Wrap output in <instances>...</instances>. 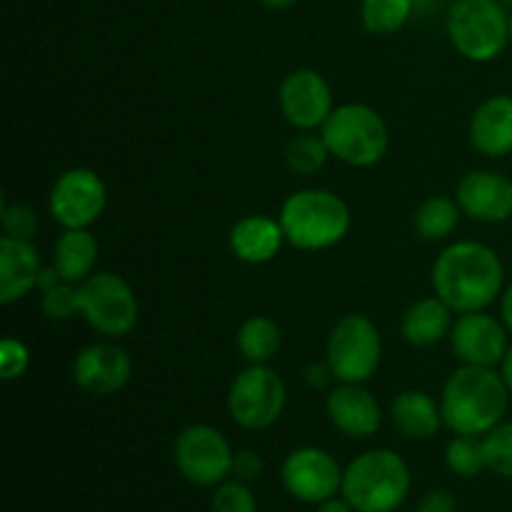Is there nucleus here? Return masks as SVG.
I'll list each match as a JSON object with an SVG mask.
<instances>
[{
	"mask_svg": "<svg viewBox=\"0 0 512 512\" xmlns=\"http://www.w3.org/2000/svg\"><path fill=\"white\" fill-rule=\"evenodd\" d=\"M510 390L503 373L480 365H460L443 385L440 410L445 428L453 435L483 438L505 420Z\"/></svg>",
	"mask_w": 512,
	"mask_h": 512,
	"instance_id": "nucleus-2",
	"label": "nucleus"
},
{
	"mask_svg": "<svg viewBox=\"0 0 512 512\" xmlns=\"http://www.w3.org/2000/svg\"><path fill=\"white\" fill-rule=\"evenodd\" d=\"M413 3H415V10H428L435 0H413Z\"/></svg>",
	"mask_w": 512,
	"mask_h": 512,
	"instance_id": "nucleus-42",
	"label": "nucleus"
},
{
	"mask_svg": "<svg viewBox=\"0 0 512 512\" xmlns=\"http://www.w3.org/2000/svg\"><path fill=\"white\" fill-rule=\"evenodd\" d=\"M235 345L248 365H268L283 348V328L270 315H250L240 323Z\"/></svg>",
	"mask_w": 512,
	"mask_h": 512,
	"instance_id": "nucleus-24",
	"label": "nucleus"
},
{
	"mask_svg": "<svg viewBox=\"0 0 512 512\" xmlns=\"http://www.w3.org/2000/svg\"><path fill=\"white\" fill-rule=\"evenodd\" d=\"M500 373H503L505 385H508V390H510V395H512V343H510L508 353H505L503 363H500Z\"/></svg>",
	"mask_w": 512,
	"mask_h": 512,
	"instance_id": "nucleus-40",
	"label": "nucleus"
},
{
	"mask_svg": "<svg viewBox=\"0 0 512 512\" xmlns=\"http://www.w3.org/2000/svg\"><path fill=\"white\" fill-rule=\"evenodd\" d=\"M413 13V0H360V23L373 35L398 33Z\"/></svg>",
	"mask_w": 512,
	"mask_h": 512,
	"instance_id": "nucleus-27",
	"label": "nucleus"
},
{
	"mask_svg": "<svg viewBox=\"0 0 512 512\" xmlns=\"http://www.w3.org/2000/svg\"><path fill=\"white\" fill-rule=\"evenodd\" d=\"M460 215L463 210H460L458 200L448 198V195H430L415 208L413 230L425 243H440L458 230Z\"/></svg>",
	"mask_w": 512,
	"mask_h": 512,
	"instance_id": "nucleus-25",
	"label": "nucleus"
},
{
	"mask_svg": "<svg viewBox=\"0 0 512 512\" xmlns=\"http://www.w3.org/2000/svg\"><path fill=\"white\" fill-rule=\"evenodd\" d=\"M43 263L38 248L30 240L3 235L0 240V303L13 305L23 300L30 290L38 288Z\"/></svg>",
	"mask_w": 512,
	"mask_h": 512,
	"instance_id": "nucleus-20",
	"label": "nucleus"
},
{
	"mask_svg": "<svg viewBox=\"0 0 512 512\" xmlns=\"http://www.w3.org/2000/svg\"><path fill=\"white\" fill-rule=\"evenodd\" d=\"M410 485L413 475L403 455L375 448L345 465L340 495L358 512H395L408 500Z\"/></svg>",
	"mask_w": 512,
	"mask_h": 512,
	"instance_id": "nucleus-4",
	"label": "nucleus"
},
{
	"mask_svg": "<svg viewBox=\"0 0 512 512\" xmlns=\"http://www.w3.org/2000/svg\"><path fill=\"white\" fill-rule=\"evenodd\" d=\"M445 465L453 475L463 480L478 478L480 473L488 470L483 453V438H473V435H455L445 448Z\"/></svg>",
	"mask_w": 512,
	"mask_h": 512,
	"instance_id": "nucleus-28",
	"label": "nucleus"
},
{
	"mask_svg": "<svg viewBox=\"0 0 512 512\" xmlns=\"http://www.w3.org/2000/svg\"><path fill=\"white\" fill-rule=\"evenodd\" d=\"M455 323V310L445 305L438 295H428L410 305L400 320V335L413 348H433L440 340L450 338Z\"/></svg>",
	"mask_w": 512,
	"mask_h": 512,
	"instance_id": "nucleus-21",
	"label": "nucleus"
},
{
	"mask_svg": "<svg viewBox=\"0 0 512 512\" xmlns=\"http://www.w3.org/2000/svg\"><path fill=\"white\" fill-rule=\"evenodd\" d=\"M395 430L408 440H433L445 428L440 403L425 390H405L390 405Z\"/></svg>",
	"mask_w": 512,
	"mask_h": 512,
	"instance_id": "nucleus-22",
	"label": "nucleus"
},
{
	"mask_svg": "<svg viewBox=\"0 0 512 512\" xmlns=\"http://www.w3.org/2000/svg\"><path fill=\"white\" fill-rule=\"evenodd\" d=\"M30 365V350L23 340L5 335L0 343V375L3 380H18L23 378L25 370Z\"/></svg>",
	"mask_w": 512,
	"mask_h": 512,
	"instance_id": "nucleus-33",
	"label": "nucleus"
},
{
	"mask_svg": "<svg viewBox=\"0 0 512 512\" xmlns=\"http://www.w3.org/2000/svg\"><path fill=\"white\" fill-rule=\"evenodd\" d=\"M330 155L350 168H373L388 155L390 130L383 115L365 103H345L320 128Z\"/></svg>",
	"mask_w": 512,
	"mask_h": 512,
	"instance_id": "nucleus-5",
	"label": "nucleus"
},
{
	"mask_svg": "<svg viewBox=\"0 0 512 512\" xmlns=\"http://www.w3.org/2000/svg\"><path fill=\"white\" fill-rule=\"evenodd\" d=\"M40 310H43L45 318L58 320H73L75 315H80V285L78 283H58L55 288L45 290L43 298H40Z\"/></svg>",
	"mask_w": 512,
	"mask_h": 512,
	"instance_id": "nucleus-31",
	"label": "nucleus"
},
{
	"mask_svg": "<svg viewBox=\"0 0 512 512\" xmlns=\"http://www.w3.org/2000/svg\"><path fill=\"white\" fill-rule=\"evenodd\" d=\"M288 245L318 253L348 238L353 215L348 203L328 188H300L285 198L278 215Z\"/></svg>",
	"mask_w": 512,
	"mask_h": 512,
	"instance_id": "nucleus-3",
	"label": "nucleus"
},
{
	"mask_svg": "<svg viewBox=\"0 0 512 512\" xmlns=\"http://www.w3.org/2000/svg\"><path fill=\"white\" fill-rule=\"evenodd\" d=\"M288 390L270 365H248L235 375L228 390V413L235 425L250 433L268 430L283 418Z\"/></svg>",
	"mask_w": 512,
	"mask_h": 512,
	"instance_id": "nucleus-9",
	"label": "nucleus"
},
{
	"mask_svg": "<svg viewBox=\"0 0 512 512\" xmlns=\"http://www.w3.org/2000/svg\"><path fill=\"white\" fill-rule=\"evenodd\" d=\"M500 318H503V323L508 325V330L512 333V283L500 295Z\"/></svg>",
	"mask_w": 512,
	"mask_h": 512,
	"instance_id": "nucleus-38",
	"label": "nucleus"
},
{
	"mask_svg": "<svg viewBox=\"0 0 512 512\" xmlns=\"http://www.w3.org/2000/svg\"><path fill=\"white\" fill-rule=\"evenodd\" d=\"M278 105L295 130H320L335 110L333 88L315 68H295L280 83Z\"/></svg>",
	"mask_w": 512,
	"mask_h": 512,
	"instance_id": "nucleus-13",
	"label": "nucleus"
},
{
	"mask_svg": "<svg viewBox=\"0 0 512 512\" xmlns=\"http://www.w3.org/2000/svg\"><path fill=\"white\" fill-rule=\"evenodd\" d=\"M330 378H333V373H330L328 363H313L308 365V370H305V383L315 390L325 388V385L330 383Z\"/></svg>",
	"mask_w": 512,
	"mask_h": 512,
	"instance_id": "nucleus-36",
	"label": "nucleus"
},
{
	"mask_svg": "<svg viewBox=\"0 0 512 512\" xmlns=\"http://www.w3.org/2000/svg\"><path fill=\"white\" fill-rule=\"evenodd\" d=\"M508 333L503 318H495L485 310L460 313L450 330V350L463 365L498 368L510 348Z\"/></svg>",
	"mask_w": 512,
	"mask_h": 512,
	"instance_id": "nucleus-14",
	"label": "nucleus"
},
{
	"mask_svg": "<svg viewBox=\"0 0 512 512\" xmlns=\"http://www.w3.org/2000/svg\"><path fill=\"white\" fill-rule=\"evenodd\" d=\"M108 205V188L90 168H70L58 175L50 188L48 210L63 230L90 228Z\"/></svg>",
	"mask_w": 512,
	"mask_h": 512,
	"instance_id": "nucleus-11",
	"label": "nucleus"
},
{
	"mask_svg": "<svg viewBox=\"0 0 512 512\" xmlns=\"http://www.w3.org/2000/svg\"><path fill=\"white\" fill-rule=\"evenodd\" d=\"M430 283L455 315L488 310L505 290V265L490 245L458 240L435 258Z\"/></svg>",
	"mask_w": 512,
	"mask_h": 512,
	"instance_id": "nucleus-1",
	"label": "nucleus"
},
{
	"mask_svg": "<svg viewBox=\"0 0 512 512\" xmlns=\"http://www.w3.org/2000/svg\"><path fill=\"white\" fill-rule=\"evenodd\" d=\"M463 215L475 223H508L512 218V180L498 170H470L455 188Z\"/></svg>",
	"mask_w": 512,
	"mask_h": 512,
	"instance_id": "nucleus-16",
	"label": "nucleus"
},
{
	"mask_svg": "<svg viewBox=\"0 0 512 512\" xmlns=\"http://www.w3.org/2000/svg\"><path fill=\"white\" fill-rule=\"evenodd\" d=\"M325 410L333 428L353 440L373 438L383 425V408L365 383H338L325 400Z\"/></svg>",
	"mask_w": 512,
	"mask_h": 512,
	"instance_id": "nucleus-17",
	"label": "nucleus"
},
{
	"mask_svg": "<svg viewBox=\"0 0 512 512\" xmlns=\"http://www.w3.org/2000/svg\"><path fill=\"white\" fill-rule=\"evenodd\" d=\"M58 283H63V278L58 275V270L53 268V265H48V268H43V273H40V280H38V290L40 293H45V290L55 288Z\"/></svg>",
	"mask_w": 512,
	"mask_h": 512,
	"instance_id": "nucleus-39",
	"label": "nucleus"
},
{
	"mask_svg": "<svg viewBox=\"0 0 512 512\" xmlns=\"http://www.w3.org/2000/svg\"><path fill=\"white\" fill-rule=\"evenodd\" d=\"M133 378V358L115 340L85 345L73 360V380L83 393L108 398L120 393Z\"/></svg>",
	"mask_w": 512,
	"mask_h": 512,
	"instance_id": "nucleus-15",
	"label": "nucleus"
},
{
	"mask_svg": "<svg viewBox=\"0 0 512 512\" xmlns=\"http://www.w3.org/2000/svg\"><path fill=\"white\" fill-rule=\"evenodd\" d=\"M383 360V338L368 315L350 313L333 325L325 345V363L338 383H368Z\"/></svg>",
	"mask_w": 512,
	"mask_h": 512,
	"instance_id": "nucleus-7",
	"label": "nucleus"
},
{
	"mask_svg": "<svg viewBox=\"0 0 512 512\" xmlns=\"http://www.w3.org/2000/svg\"><path fill=\"white\" fill-rule=\"evenodd\" d=\"M210 512H258V498H255L250 483L228 478L218 488H213Z\"/></svg>",
	"mask_w": 512,
	"mask_h": 512,
	"instance_id": "nucleus-30",
	"label": "nucleus"
},
{
	"mask_svg": "<svg viewBox=\"0 0 512 512\" xmlns=\"http://www.w3.org/2000/svg\"><path fill=\"white\" fill-rule=\"evenodd\" d=\"M263 468V458H260V453H255L253 448L235 450L233 478L243 480V483H255V480L263 475Z\"/></svg>",
	"mask_w": 512,
	"mask_h": 512,
	"instance_id": "nucleus-34",
	"label": "nucleus"
},
{
	"mask_svg": "<svg viewBox=\"0 0 512 512\" xmlns=\"http://www.w3.org/2000/svg\"><path fill=\"white\" fill-rule=\"evenodd\" d=\"M510 38H512V15H510Z\"/></svg>",
	"mask_w": 512,
	"mask_h": 512,
	"instance_id": "nucleus-43",
	"label": "nucleus"
},
{
	"mask_svg": "<svg viewBox=\"0 0 512 512\" xmlns=\"http://www.w3.org/2000/svg\"><path fill=\"white\" fill-rule=\"evenodd\" d=\"M483 453L490 473L512 480V420H503L483 435Z\"/></svg>",
	"mask_w": 512,
	"mask_h": 512,
	"instance_id": "nucleus-29",
	"label": "nucleus"
},
{
	"mask_svg": "<svg viewBox=\"0 0 512 512\" xmlns=\"http://www.w3.org/2000/svg\"><path fill=\"white\" fill-rule=\"evenodd\" d=\"M415 512H458V500L450 490H430L420 500Z\"/></svg>",
	"mask_w": 512,
	"mask_h": 512,
	"instance_id": "nucleus-35",
	"label": "nucleus"
},
{
	"mask_svg": "<svg viewBox=\"0 0 512 512\" xmlns=\"http://www.w3.org/2000/svg\"><path fill=\"white\" fill-rule=\"evenodd\" d=\"M448 38L463 58L493 63L510 43V15L498 0H455L448 13Z\"/></svg>",
	"mask_w": 512,
	"mask_h": 512,
	"instance_id": "nucleus-6",
	"label": "nucleus"
},
{
	"mask_svg": "<svg viewBox=\"0 0 512 512\" xmlns=\"http://www.w3.org/2000/svg\"><path fill=\"white\" fill-rule=\"evenodd\" d=\"M98 240L88 228L63 230L53 245V268L65 283H85L98 265Z\"/></svg>",
	"mask_w": 512,
	"mask_h": 512,
	"instance_id": "nucleus-23",
	"label": "nucleus"
},
{
	"mask_svg": "<svg viewBox=\"0 0 512 512\" xmlns=\"http://www.w3.org/2000/svg\"><path fill=\"white\" fill-rule=\"evenodd\" d=\"M343 470L338 460L323 448L303 445L288 453L280 465V483L285 493L298 503L320 505L330 498H338L343 488Z\"/></svg>",
	"mask_w": 512,
	"mask_h": 512,
	"instance_id": "nucleus-12",
	"label": "nucleus"
},
{
	"mask_svg": "<svg viewBox=\"0 0 512 512\" xmlns=\"http://www.w3.org/2000/svg\"><path fill=\"white\" fill-rule=\"evenodd\" d=\"M258 3L268 10H288V8H293L298 0H258Z\"/></svg>",
	"mask_w": 512,
	"mask_h": 512,
	"instance_id": "nucleus-41",
	"label": "nucleus"
},
{
	"mask_svg": "<svg viewBox=\"0 0 512 512\" xmlns=\"http://www.w3.org/2000/svg\"><path fill=\"white\" fill-rule=\"evenodd\" d=\"M470 145L485 158H505L512 153V95L485 98L468 123Z\"/></svg>",
	"mask_w": 512,
	"mask_h": 512,
	"instance_id": "nucleus-18",
	"label": "nucleus"
},
{
	"mask_svg": "<svg viewBox=\"0 0 512 512\" xmlns=\"http://www.w3.org/2000/svg\"><path fill=\"white\" fill-rule=\"evenodd\" d=\"M288 243L283 233V225L278 218L270 215L253 213L240 218L230 228L228 245L230 253L245 265H265L278 258L283 245Z\"/></svg>",
	"mask_w": 512,
	"mask_h": 512,
	"instance_id": "nucleus-19",
	"label": "nucleus"
},
{
	"mask_svg": "<svg viewBox=\"0 0 512 512\" xmlns=\"http://www.w3.org/2000/svg\"><path fill=\"white\" fill-rule=\"evenodd\" d=\"M235 450L213 425L195 423L180 430L173 445V463L188 483L218 488L233 475Z\"/></svg>",
	"mask_w": 512,
	"mask_h": 512,
	"instance_id": "nucleus-10",
	"label": "nucleus"
},
{
	"mask_svg": "<svg viewBox=\"0 0 512 512\" xmlns=\"http://www.w3.org/2000/svg\"><path fill=\"white\" fill-rule=\"evenodd\" d=\"M80 315L98 335L120 340L138 325V295L123 275L100 270L80 283Z\"/></svg>",
	"mask_w": 512,
	"mask_h": 512,
	"instance_id": "nucleus-8",
	"label": "nucleus"
},
{
	"mask_svg": "<svg viewBox=\"0 0 512 512\" xmlns=\"http://www.w3.org/2000/svg\"><path fill=\"white\" fill-rule=\"evenodd\" d=\"M0 225H3V235L18 240H30L38 235L40 230V218L30 205L25 203H3V213H0Z\"/></svg>",
	"mask_w": 512,
	"mask_h": 512,
	"instance_id": "nucleus-32",
	"label": "nucleus"
},
{
	"mask_svg": "<svg viewBox=\"0 0 512 512\" xmlns=\"http://www.w3.org/2000/svg\"><path fill=\"white\" fill-rule=\"evenodd\" d=\"M283 158L290 173L310 178V175L320 173L333 155H330L323 135L315 133V130H298V135L285 145Z\"/></svg>",
	"mask_w": 512,
	"mask_h": 512,
	"instance_id": "nucleus-26",
	"label": "nucleus"
},
{
	"mask_svg": "<svg viewBox=\"0 0 512 512\" xmlns=\"http://www.w3.org/2000/svg\"><path fill=\"white\" fill-rule=\"evenodd\" d=\"M315 512H358V510H355L353 505L340 495V498H330L325 500V503H320L318 508H315Z\"/></svg>",
	"mask_w": 512,
	"mask_h": 512,
	"instance_id": "nucleus-37",
	"label": "nucleus"
}]
</instances>
